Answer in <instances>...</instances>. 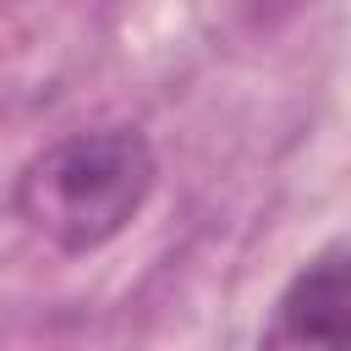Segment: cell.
<instances>
[{"mask_svg":"<svg viewBox=\"0 0 351 351\" xmlns=\"http://www.w3.org/2000/svg\"><path fill=\"white\" fill-rule=\"evenodd\" d=\"M269 346H351V247L313 252L280 291Z\"/></svg>","mask_w":351,"mask_h":351,"instance_id":"2","label":"cell"},{"mask_svg":"<svg viewBox=\"0 0 351 351\" xmlns=\"http://www.w3.org/2000/svg\"><path fill=\"white\" fill-rule=\"evenodd\" d=\"M154 186L159 159L137 126H88L44 143L16 170L11 208L60 258H88L137 225Z\"/></svg>","mask_w":351,"mask_h":351,"instance_id":"1","label":"cell"}]
</instances>
